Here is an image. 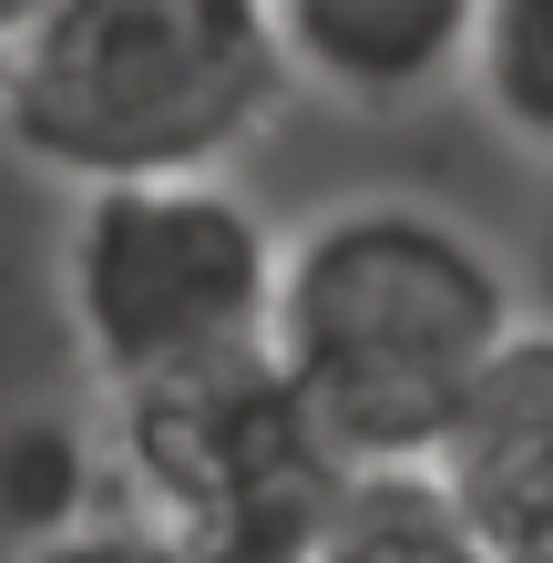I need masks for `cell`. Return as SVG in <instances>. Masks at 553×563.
<instances>
[{
  "label": "cell",
  "instance_id": "52a82bcc",
  "mask_svg": "<svg viewBox=\"0 0 553 563\" xmlns=\"http://www.w3.org/2000/svg\"><path fill=\"white\" fill-rule=\"evenodd\" d=\"M308 563H493L482 533L451 512V492L431 482V461H400V472H349L329 533Z\"/></svg>",
  "mask_w": 553,
  "mask_h": 563
},
{
  "label": "cell",
  "instance_id": "ba28073f",
  "mask_svg": "<svg viewBox=\"0 0 553 563\" xmlns=\"http://www.w3.org/2000/svg\"><path fill=\"white\" fill-rule=\"evenodd\" d=\"M472 82L512 144L553 154V0H482Z\"/></svg>",
  "mask_w": 553,
  "mask_h": 563
},
{
  "label": "cell",
  "instance_id": "6da1fadb",
  "mask_svg": "<svg viewBox=\"0 0 553 563\" xmlns=\"http://www.w3.org/2000/svg\"><path fill=\"white\" fill-rule=\"evenodd\" d=\"M512 328L523 297L472 225L360 195L277 256L267 358L349 472H400L441 451L462 389Z\"/></svg>",
  "mask_w": 553,
  "mask_h": 563
},
{
  "label": "cell",
  "instance_id": "8fae6325",
  "mask_svg": "<svg viewBox=\"0 0 553 563\" xmlns=\"http://www.w3.org/2000/svg\"><path fill=\"white\" fill-rule=\"evenodd\" d=\"M62 11H73V0H0V82H11L21 62L42 52V31H52Z\"/></svg>",
  "mask_w": 553,
  "mask_h": 563
},
{
  "label": "cell",
  "instance_id": "7a4b0ae2",
  "mask_svg": "<svg viewBox=\"0 0 553 563\" xmlns=\"http://www.w3.org/2000/svg\"><path fill=\"white\" fill-rule=\"evenodd\" d=\"M267 0H73L42 52L0 82V123L62 185H175L225 175L287 103Z\"/></svg>",
  "mask_w": 553,
  "mask_h": 563
},
{
  "label": "cell",
  "instance_id": "4fadbf2b",
  "mask_svg": "<svg viewBox=\"0 0 553 563\" xmlns=\"http://www.w3.org/2000/svg\"><path fill=\"white\" fill-rule=\"evenodd\" d=\"M502 563H553V553H502Z\"/></svg>",
  "mask_w": 553,
  "mask_h": 563
},
{
  "label": "cell",
  "instance_id": "277c9868",
  "mask_svg": "<svg viewBox=\"0 0 553 563\" xmlns=\"http://www.w3.org/2000/svg\"><path fill=\"white\" fill-rule=\"evenodd\" d=\"M113 472L185 563H308L349 461L318 441L267 349L113 400Z\"/></svg>",
  "mask_w": 553,
  "mask_h": 563
},
{
  "label": "cell",
  "instance_id": "30bf717a",
  "mask_svg": "<svg viewBox=\"0 0 553 563\" xmlns=\"http://www.w3.org/2000/svg\"><path fill=\"white\" fill-rule=\"evenodd\" d=\"M31 563H185L154 522H73V533H52V543H31Z\"/></svg>",
  "mask_w": 553,
  "mask_h": 563
},
{
  "label": "cell",
  "instance_id": "7c38bea8",
  "mask_svg": "<svg viewBox=\"0 0 553 563\" xmlns=\"http://www.w3.org/2000/svg\"><path fill=\"white\" fill-rule=\"evenodd\" d=\"M543 297H553V236H543Z\"/></svg>",
  "mask_w": 553,
  "mask_h": 563
},
{
  "label": "cell",
  "instance_id": "8992f818",
  "mask_svg": "<svg viewBox=\"0 0 553 563\" xmlns=\"http://www.w3.org/2000/svg\"><path fill=\"white\" fill-rule=\"evenodd\" d=\"M287 73L349 103H420L431 82L472 73L482 0H267Z\"/></svg>",
  "mask_w": 553,
  "mask_h": 563
},
{
  "label": "cell",
  "instance_id": "9c48e42d",
  "mask_svg": "<svg viewBox=\"0 0 553 563\" xmlns=\"http://www.w3.org/2000/svg\"><path fill=\"white\" fill-rule=\"evenodd\" d=\"M82 482H92V461H82V441H73L62 420H31V430L0 441V512H11L31 543L92 522V512H82Z\"/></svg>",
  "mask_w": 553,
  "mask_h": 563
},
{
  "label": "cell",
  "instance_id": "5b68a950",
  "mask_svg": "<svg viewBox=\"0 0 553 563\" xmlns=\"http://www.w3.org/2000/svg\"><path fill=\"white\" fill-rule=\"evenodd\" d=\"M431 482L482 533V553H553V318H523L462 389Z\"/></svg>",
  "mask_w": 553,
  "mask_h": 563
},
{
  "label": "cell",
  "instance_id": "3957f363",
  "mask_svg": "<svg viewBox=\"0 0 553 563\" xmlns=\"http://www.w3.org/2000/svg\"><path fill=\"white\" fill-rule=\"evenodd\" d=\"M277 256L287 246L225 175L92 185L62 236V308H73L92 379L123 400V389L267 349Z\"/></svg>",
  "mask_w": 553,
  "mask_h": 563
}]
</instances>
